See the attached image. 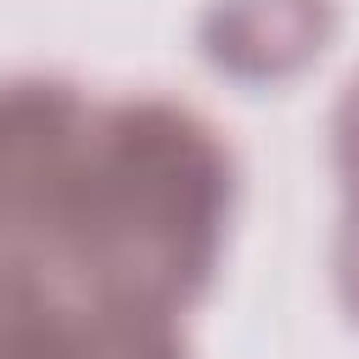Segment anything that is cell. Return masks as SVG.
Here are the masks:
<instances>
[{
    "instance_id": "6da1fadb",
    "label": "cell",
    "mask_w": 359,
    "mask_h": 359,
    "mask_svg": "<svg viewBox=\"0 0 359 359\" xmlns=\"http://www.w3.org/2000/svg\"><path fill=\"white\" fill-rule=\"evenodd\" d=\"M325 34V0H224L208 17V56L241 79H280L320 56Z\"/></svg>"
},
{
    "instance_id": "7a4b0ae2",
    "label": "cell",
    "mask_w": 359,
    "mask_h": 359,
    "mask_svg": "<svg viewBox=\"0 0 359 359\" xmlns=\"http://www.w3.org/2000/svg\"><path fill=\"white\" fill-rule=\"evenodd\" d=\"M45 359H185V337L168 314H112L73 331Z\"/></svg>"
},
{
    "instance_id": "3957f363",
    "label": "cell",
    "mask_w": 359,
    "mask_h": 359,
    "mask_svg": "<svg viewBox=\"0 0 359 359\" xmlns=\"http://www.w3.org/2000/svg\"><path fill=\"white\" fill-rule=\"evenodd\" d=\"M337 163H342L348 185L359 191V79L348 84V95L337 107Z\"/></svg>"
},
{
    "instance_id": "277c9868",
    "label": "cell",
    "mask_w": 359,
    "mask_h": 359,
    "mask_svg": "<svg viewBox=\"0 0 359 359\" xmlns=\"http://www.w3.org/2000/svg\"><path fill=\"white\" fill-rule=\"evenodd\" d=\"M337 280H342V303L359 320V191H353V213L342 224V252H337Z\"/></svg>"
}]
</instances>
